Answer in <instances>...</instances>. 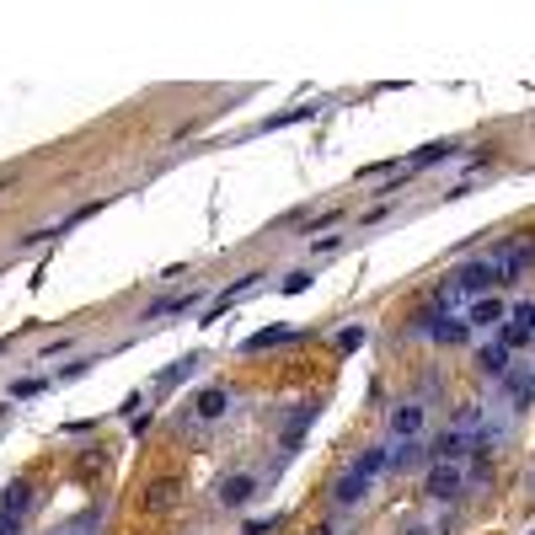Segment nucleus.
Wrapping results in <instances>:
<instances>
[{"mask_svg":"<svg viewBox=\"0 0 535 535\" xmlns=\"http://www.w3.org/2000/svg\"><path fill=\"white\" fill-rule=\"evenodd\" d=\"M450 284H456L461 295L482 300V295H493V289H498V268H493V257H482V263H466V268H456V273H450Z\"/></svg>","mask_w":535,"mask_h":535,"instance_id":"f257e3e1","label":"nucleus"},{"mask_svg":"<svg viewBox=\"0 0 535 535\" xmlns=\"http://www.w3.org/2000/svg\"><path fill=\"white\" fill-rule=\"evenodd\" d=\"M423 493H429L434 504H456V498L466 493V472H461L456 461H439V466L429 472V482H423Z\"/></svg>","mask_w":535,"mask_h":535,"instance_id":"f03ea898","label":"nucleus"},{"mask_svg":"<svg viewBox=\"0 0 535 535\" xmlns=\"http://www.w3.org/2000/svg\"><path fill=\"white\" fill-rule=\"evenodd\" d=\"M182 504V482L177 477H161V482H150L145 493H139V514L145 520H161V514H171Z\"/></svg>","mask_w":535,"mask_h":535,"instance_id":"7ed1b4c3","label":"nucleus"},{"mask_svg":"<svg viewBox=\"0 0 535 535\" xmlns=\"http://www.w3.org/2000/svg\"><path fill=\"white\" fill-rule=\"evenodd\" d=\"M498 343H504V348H531V343H535V305H531V300H525V305H514V311L504 316Z\"/></svg>","mask_w":535,"mask_h":535,"instance_id":"20e7f679","label":"nucleus"},{"mask_svg":"<svg viewBox=\"0 0 535 535\" xmlns=\"http://www.w3.org/2000/svg\"><path fill=\"white\" fill-rule=\"evenodd\" d=\"M423 402H402V407H391V434L397 439H418L423 434Z\"/></svg>","mask_w":535,"mask_h":535,"instance_id":"39448f33","label":"nucleus"},{"mask_svg":"<svg viewBox=\"0 0 535 535\" xmlns=\"http://www.w3.org/2000/svg\"><path fill=\"white\" fill-rule=\"evenodd\" d=\"M429 338H434V343H445V348H461V343L472 338V322H466V316H445V311H439V322L429 327Z\"/></svg>","mask_w":535,"mask_h":535,"instance_id":"423d86ee","label":"nucleus"},{"mask_svg":"<svg viewBox=\"0 0 535 535\" xmlns=\"http://www.w3.org/2000/svg\"><path fill=\"white\" fill-rule=\"evenodd\" d=\"M257 279H263V273H247V279H236V284H230V289H225V295H220L209 311H204V322H220V316H225V311H230L241 295H252V289H257Z\"/></svg>","mask_w":535,"mask_h":535,"instance_id":"0eeeda50","label":"nucleus"},{"mask_svg":"<svg viewBox=\"0 0 535 535\" xmlns=\"http://www.w3.org/2000/svg\"><path fill=\"white\" fill-rule=\"evenodd\" d=\"M509 311H504V300H493V295H482V300H472L466 305V322L472 327H493V322H504Z\"/></svg>","mask_w":535,"mask_h":535,"instance_id":"6e6552de","label":"nucleus"},{"mask_svg":"<svg viewBox=\"0 0 535 535\" xmlns=\"http://www.w3.org/2000/svg\"><path fill=\"white\" fill-rule=\"evenodd\" d=\"M27 504H32V482H21V477H16V482H11V488L0 493V514L21 520V514H27Z\"/></svg>","mask_w":535,"mask_h":535,"instance_id":"1a4fd4ad","label":"nucleus"},{"mask_svg":"<svg viewBox=\"0 0 535 535\" xmlns=\"http://www.w3.org/2000/svg\"><path fill=\"white\" fill-rule=\"evenodd\" d=\"M295 338H300V332H289V327H263V332H252L241 348H247V354H263V348H279V343H295Z\"/></svg>","mask_w":535,"mask_h":535,"instance_id":"9d476101","label":"nucleus"},{"mask_svg":"<svg viewBox=\"0 0 535 535\" xmlns=\"http://www.w3.org/2000/svg\"><path fill=\"white\" fill-rule=\"evenodd\" d=\"M193 413H198V418H225V413H230V391H220V386H209V391H198V402H193Z\"/></svg>","mask_w":535,"mask_h":535,"instance_id":"9b49d317","label":"nucleus"},{"mask_svg":"<svg viewBox=\"0 0 535 535\" xmlns=\"http://www.w3.org/2000/svg\"><path fill=\"white\" fill-rule=\"evenodd\" d=\"M364 493H370V477H359V472H348V477H338V488H332V498H338L343 509H348V504H359Z\"/></svg>","mask_w":535,"mask_h":535,"instance_id":"f8f14e48","label":"nucleus"},{"mask_svg":"<svg viewBox=\"0 0 535 535\" xmlns=\"http://www.w3.org/2000/svg\"><path fill=\"white\" fill-rule=\"evenodd\" d=\"M477 364H482V375H493V380H504V375H509V348H504V343H488Z\"/></svg>","mask_w":535,"mask_h":535,"instance_id":"ddd939ff","label":"nucleus"},{"mask_svg":"<svg viewBox=\"0 0 535 535\" xmlns=\"http://www.w3.org/2000/svg\"><path fill=\"white\" fill-rule=\"evenodd\" d=\"M252 493H257V482H252V477H230V482H220V504H230V509H241Z\"/></svg>","mask_w":535,"mask_h":535,"instance_id":"4468645a","label":"nucleus"},{"mask_svg":"<svg viewBox=\"0 0 535 535\" xmlns=\"http://www.w3.org/2000/svg\"><path fill=\"white\" fill-rule=\"evenodd\" d=\"M311 418H316V407H300V413L289 418V429H284V450H295V445H300V434L311 429Z\"/></svg>","mask_w":535,"mask_h":535,"instance_id":"2eb2a0df","label":"nucleus"},{"mask_svg":"<svg viewBox=\"0 0 535 535\" xmlns=\"http://www.w3.org/2000/svg\"><path fill=\"white\" fill-rule=\"evenodd\" d=\"M316 107H289V113H279V118H263L257 123V134H268V129H289V123H300V118H311Z\"/></svg>","mask_w":535,"mask_h":535,"instance_id":"dca6fc26","label":"nucleus"},{"mask_svg":"<svg viewBox=\"0 0 535 535\" xmlns=\"http://www.w3.org/2000/svg\"><path fill=\"white\" fill-rule=\"evenodd\" d=\"M193 305V295H171V300H155L150 311H145V322H155V316H171V311H188Z\"/></svg>","mask_w":535,"mask_h":535,"instance_id":"f3484780","label":"nucleus"},{"mask_svg":"<svg viewBox=\"0 0 535 535\" xmlns=\"http://www.w3.org/2000/svg\"><path fill=\"white\" fill-rule=\"evenodd\" d=\"M386 461H391V450H364L354 472H359V477H375V472H386Z\"/></svg>","mask_w":535,"mask_h":535,"instance_id":"a211bd4d","label":"nucleus"},{"mask_svg":"<svg viewBox=\"0 0 535 535\" xmlns=\"http://www.w3.org/2000/svg\"><path fill=\"white\" fill-rule=\"evenodd\" d=\"M450 155H456V145H423L413 155V166H434V161H450Z\"/></svg>","mask_w":535,"mask_h":535,"instance_id":"6ab92c4d","label":"nucleus"},{"mask_svg":"<svg viewBox=\"0 0 535 535\" xmlns=\"http://www.w3.org/2000/svg\"><path fill=\"white\" fill-rule=\"evenodd\" d=\"M413 461H418V445H413V439H402V445L391 450V461H386V466H397V472H402V466H413Z\"/></svg>","mask_w":535,"mask_h":535,"instance_id":"aec40b11","label":"nucleus"},{"mask_svg":"<svg viewBox=\"0 0 535 535\" xmlns=\"http://www.w3.org/2000/svg\"><path fill=\"white\" fill-rule=\"evenodd\" d=\"M338 348H343V354L364 348V327H343V332H338Z\"/></svg>","mask_w":535,"mask_h":535,"instance_id":"412c9836","label":"nucleus"},{"mask_svg":"<svg viewBox=\"0 0 535 535\" xmlns=\"http://www.w3.org/2000/svg\"><path fill=\"white\" fill-rule=\"evenodd\" d=\"M193 364H198V359H182V364L161 370V386H177V380H188V375H193Z\"/></svg>","mask_w":535,"mask_h":535,"instance_id":"4be33fe9","label":"nucleus"},{"mask_svg":"<svg viewBox=\"0 0 535 535\" xmlns=\"http://www.w3.org/2000/svg\"><path fill=\"white\" fill-rule=\"evenodd\" d=\"M279 525H284V520H279V514H268V520H252V525H247L241 535H273Z\"/></svg>","mask_w":535,"mask_h":535,"instance_id":"5701e85b","label":"nucleus"},{"mask_svg":"<svg viewBox=\"0 0 535 535\" xmlns=\"http://www.w3.org/2000/svg\"><path fill=\"white\" fill-rule=\"evenodd\" d=\"M305 284H311V273L300 268V273H289V279H284V295H305Z\"/></svg>","mask_w":535,"mask_h":535,"instance_id":"b1692460","label":"nucleus"},{"mask_svg":"<svg viewBox=\"0 0 535 535\" xmlns=\"http://www.w3.org/2000/svg\"><path fill=\"white\" fill-rule=\"evenodd\" d=\"M332 220H338V209H322V214H316V220H311V225H305V236H316V230H327V225H332Z\"/></svg>","mask_w":535,"mask_h":535,"instance_id":"393cba45","label":"nucleus"},{"mask_svg":"<svg viewBox=\"0 0 535 535\" xmlns=\"http://www.w3.org/2000/svg\"><path fill=\"white\" fill-rule=\"evenodd\" d=\"M38 391H43V380H16L11 386V397H38Z\"/></svg>","mask_w":535,"mask_h":535,"instance_id":"a878e982","label":"nucleus"},{"mask_svg":"<svg viewBox=\"0 0 535 535\" xmlns=\"http://www.w3.org/2000/svg\"><path fill=\"white\" fill-rule=\"evenodd\" d=\"M11 182H16V166H5V171H0V188H11Z\"/></svg>","mask_w":535,"mask_h":535,"instance_id":"bb28decb","label":"nucleus"},{"mask_svg":"<svg viewBox=\"0 0 535 535\" xmlns=\"http://www.w3.org/2000/svg\"><path fill=\"white\" fill-rule=\"evenodd\" d=\"M402 535H439L434 525H413V531H402Z\"/></svg>","mask_w":535,"mask_h":535,"instance_id":"cd10ccee","label":"nucleus"},{"mask_svg":"<svg viewBox=\"0 0 535 535\" xmlns=\"http://www.w3.org/2000/svg\"><path fill=\"white\" fill-rule=\"evenodd\" d=\"M311 535H332V531H311Z\"/></svg>","mask_w":535,"mask_h":535,"instance_id":"c85d7f7f","label":"nucleus"},{"mask_svg":"<svg viewBox=\"0 0 535 535\" xmlns=\"http://www.w3.org/2000/svg\"><path fill=\"white\" fill-rule=\"evenodd\" d=\"M0 354H5V343H0Z\"/></svg>","mask_w":535,"mask_h":535,"instance_id":"c756f323","label":"nucleus"},{"mask_svg":"<svg viewBox=\"0 0 535 535\" xmlns=\"http://www.w3.org/2000/svg\"><path fill=\"white\" fill-rule=\"evenodd\" d=\"M531 488H535V477H531Z\"/></svg>","mask_w":535,"mask_h":535,"instance_id":"7c9ffc66","label":"nucleus"}]
</instances>
